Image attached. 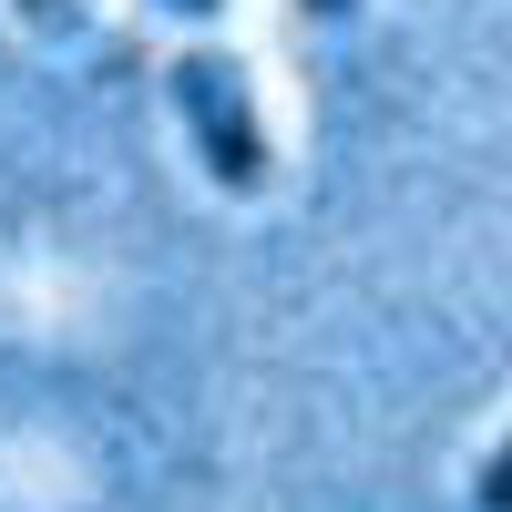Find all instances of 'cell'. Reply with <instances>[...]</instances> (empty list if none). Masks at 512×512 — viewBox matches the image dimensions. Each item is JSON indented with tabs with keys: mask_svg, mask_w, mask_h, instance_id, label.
I'll use <instances>...</instances> for the list:
<instances>
[{
	"mask_svg": "<svg viewBox=\"0 0 512 512\" xmlns=\"http://www.w3.org/2000/svg\"><path fill=\"white\" fill-rule=\"evenodd\" d=\"M164 82H175V103L195 123L205 175H216L226 195H256V185H267V123H256V103H246V72L226 52H185Z\"/></svg>",
	"mask_w": 512,
	"mask_h": 512,
	"instance_id": "obj_1",
	"label": "cell"
},
{
	"mask_svg": "<svg viewBox=\"0 0 512 512\" xmlns=\"http://www.w3.org/2000/svg\"><path fill=\"white\" fill-rule=\"evenodd\" d=\"M482 512H512V441L482 461Z\"/></svg>",
	"mask_w": 512,
	"mask_h": 512,
	"instance_id": "obj_2",
	"label": "cell"
},
{
	"mask_svg": "<svg viewBox=\"0 0 512 512\" xmlns=\"http://www.w3.org/2000/svg\"><path fill=\"white\" fill-rule=\"evenodd\" d=\"M31 21H82V0H21Z\"/></svg>",
	"mask_w": 512,
	"mask_h": 512,
	"instance_id": "obj_3",
	"label": "cell"
},
{
	"mask_svg": "<svg viewBox=\"0 0 512 512\" xmlns=\"http://www.w3.org/2000/svg\"><path fill=\"white\" fill-rule=\"evenodd\" d=\"M164 11H185V21H216V11H226V0H164Z\"/></svg>",
	"mask_w": 512,
	"mask_h": 512,
	"instance_id": "obj_4",
	"label": "cell"
},
{
	"mask_svg": "<svg viewBox=\"0 0 512 512\" xmlns=\"http://www.w3.org/2000/svg\"><path fill=\"white\" fill-rule=\"evenodd\" d=\"M308 11H318V21H349V11H359V0H308Z\"/></svg>",
	"mask_w": 512,
	"mask_h": 512,
	"instance_id": "obj_5",
	"label": "cell"
}]
</instances>
